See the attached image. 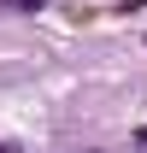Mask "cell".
<instances>
[{
	"label": "cell",
	"instance_id": "obj_2",
	"mask_svg": "<svg viewBox=\"0 0 147 153\" xmlns=\"http://www.w3.org/2000/svg\"><path fill=\"white\" fill-rule=\"evenodd\" d=\"M0 153H18V147H12V141H0Z\"/></svg>",
	"mask_w": 147,
	"mask_h": 153
},
{
	"label": "cell",
	"instance_id": "obj_1",
	"mask_svg": "<svg viewBox=\"0 0 147 153\" xmlns=\"http://www.w3.org/2000/svg\"><path fill=\"white\" fill-rule=\"evenodd\" d=\"M6 12H41V0H0Z\"/></svg>",
	"mask_w": 147,
	"mask_h": 153
}]
</instances>
